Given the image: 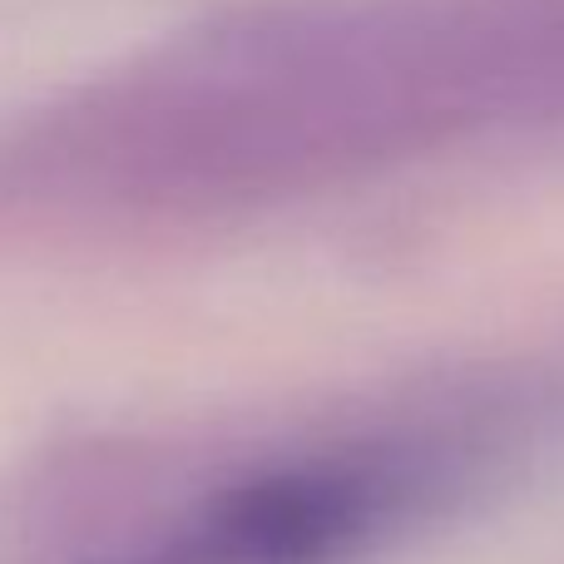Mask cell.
Listing matches in <instances>:
<instances>
[{"label": "cell", "instance_id": "1", "mask_svg": "<svg viewBox=\"0 0 564 564\" xmlns=\"http://www.w3.org/2000/svg\"><path fill=\"white\" fill-rule=\"evenodd\" d=\"M406 496V480L381 466L282 470L224 496L194 535L139 564H332L377 535Z\"/></svg>", "mask_w": 564, "mask_h": 564}]
</instances>
